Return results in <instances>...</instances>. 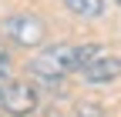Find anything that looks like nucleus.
Masks as SVG:
<instances>
[{"mask_svg": "<svg viewBox=\"0 0 121 117\" xmlns=\"http://www.w3.org/2000/svg\"><path fill=\"white\" fill-rule=\"evenodd\" d=\"M30 74H34L37 80L44 84H54L60 80L64 74H71V70H81V60H78V47H67V43H57V47H47L40 50L34 60H30Z\"/></svg>", "mask_w": 121, "mask_h": 117, "instance_id": "1", "label": "nucleus"}, {"mask_svg": "<svg viewBox=\"0 0 121 117\" xmlns=\"http://www.w3.org/2000/svg\"><path fill=\"white\" fill-rule=\"evenodd\" d=\"M0 30H4L13 43H20V47H40L44 37H47V27H44L40 17L34 13H13L0 23Z\"/></svg>", "mask_w": 121, "mask_h": 117, "instance_id": "2", "label": "nucleus"}, {"mask_svg": "<svg viewBox=\"0 0 121 117\" xmlns=\"http://www.w3.org/2000/svg\"><path fill=\"white\" fill-rule=\"evenodd\" d=\"M0 107H4L10 117H27V114L37 110V90H34L27 80H13V84L7 87L4 100H0Z\"/></svg>", "mask_w": 121, "mask_h": 117, "instance_id": "3", "label": "nucleus"}, {"mask_svg": "<svg viewBox=\"0 0 121 117\" xmlns=\"http://www.w3.org/2000/svg\"><path fill=\"white\" fill-rule=\"evenodd\" d=\"M81 74H84V84H111V80L121 77V57L104 54V57H98L94 64H87Z\"/></svg>", "mask_w": 121, "mask_h": 117, "instance_id": "4", "label": "nucleus"}, {"mask_svg": "<svg viewBox=\"0 0 121 117\" xmlns=\"http://www.w3.org/2000/svg\"><path fill=\"white\" fill-rule=\"evenodd\" d=\"M64 7L87 20V17H101L104 13V0H64Z\"/></svg>", "mask_w": 121, "mask_h": 117, "instance_id": "5", "label": "nucleus"}, {"mask_svg": "<svg viewBox=\"0 0 121 117\" xmlns=\"http://www.w3.org/2000/svg\"><path fill=\"white\" fill-rule=\"evenodd\" d=\"M98 57H104V47H101V43H81V47H78V60H81V70H84L87 64H94Z\"/></svg>", "mask_w": 121, "mask_h": 117, "instance_id": "6", "label": "nucleus"}, {"mask_svg": "<svg viewBox=\"0 0 121 117\" xmlns=\"http://www.w3.org/2000/svg\"><path fill=\"white\" fill-rule=\"evenodd\" d=\"M78 117H104V107L98 100H78V107H74Z\"/></svg>", "mask_w": 121, "mask_h": 117, "instance_id": "7", "label": "nucleus"}, {"mask_svg": "<svg viewBox=\"0 0 121 117\" xmlns=\"http://www.w3.org/2000/svg\"><path fill=\"white\" fill-rule=\"evenodd\" d=\"M7 87H10V80H7V74H0V100H4V94H7Z\"/></svg>", "mask_w": 121, "mask_h": 117, "instance_id": "8", "label": "nucleus"}, {"mask_svg": "<svg viewBox=\"0 0 121 117\" xmlns=\"http://www.w3.org/2000/svg\"><path fill=\"white\" fill-rule=\"evenodd\" d=\"M4 70H7V50L0 47V74H4Z\"/></svg>", "mask_w": 121, "mask_h": 117, "instance_id": "9", "label": "nucleus"}, {"mask_svg": "<svg viewBox=\"0 0 121 117\" xmlns=\"http://www.w3.org/2000/svg\"><path fill=\"white\" fill-rule=\"evenodd\" d=\"M114 4H118V7H121V0H114Z\"/></svg>", "mask_w": 121, "mask_h": 117, "instance_id": "10", "label": "nucleus"}, {"mask_svg": "<svg viewBox=\"0 0 121 117\" xmlns=\"http://www.w3.org/2000/svg\"><path fill=\"white\" fill-rule=\"evenodd\" d=\"M51 117H60V114H51Z\"/></svg>", "mask_w": 121, "mask_h": 117, "instance_id": "11", "label": "nucleus"}]
</instances>
